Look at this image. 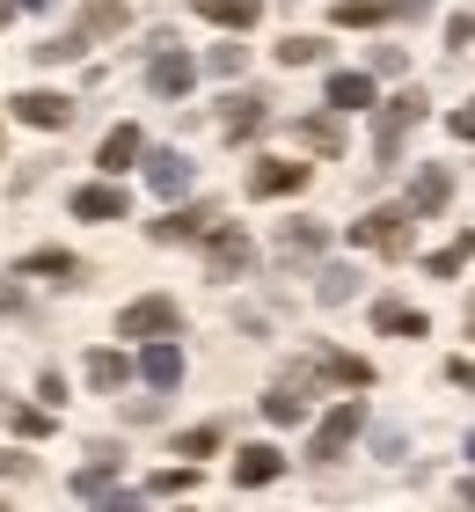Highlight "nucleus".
<instances>
[{
	"label": "nucleus",
	"instance_id": "nucleus-1",
	"mask_svg": "<svg viewBox=\"0 0 475 512\" xmlns=\"http://www.w3.org/2000/svg\"><path fill=\"white\" fill-rule=\"evenodd\" d=\"M351 242L380 249V256H410V205H380V213L351 220Z\"/></svg>",
	"mask_w": 475,
	"mask_h": 512
},
{
	"label": "nucleus",
	"instance_id": "nucleus-2",
	"mask_svg": "<svg viewBox=\"0 0 475 512\" xmlns=\"http://www.w3.org/2000/svg\"><path fill=\"white\" fill-rule=\"evenodd\" d=\"M249 264H256V242H249V227L220 220V227L205 235V271H212V278H242Z\"/></svg>",
	"mask_w": 475,
	"mask_h": 512
},
{
	"label": "nucleus",
	"instance_id": "nucleus-3",
	"mask_svg": "<svg viewBox=\"0 0 475 512\" xmlns=\"http://www.w3.org/2000/svg\"><path fill=\"white\" fill-rule=\"evenodd\" d=\"M424 110H432V103H424L417 88H402L395 103H380V118H373V147H380V161H388L402 139H410V125H424Z\"/></svg>",
	"mask_w": 475,
	"mask_h": 512
},
{
	"label": "nucleus",
	"instance_id": "nucleus-4",
	"mask_svg": "<svg viewBox=\"0 0 475 512\" xmlns=\"http://www.w3.org/2000/svg\"><path fill=\"white\" fill-rule=\"evenodd\" d=\"M117 330L154 344V337H176V330H183V315H176V300H161V293H154V300H132V308L117 315Z\"/></svg>",
	"mask_w": 475,
	"mask_h": 512
},
{
	"label": "nucleus",
	"instance_id": "nucleus-5",
	"mask_svg": "<svg viewBox=\"0 0 475 512\" xmlns=\"http://www.w3.org/2000/svg\"><path fill=\"white\" fill-rule=\"evenodd\" d=\"M190 81H198V66H190V52H176L169 37H161V52H154V66H147V88L161 103H176V96H190Z\"/></svg>",
	"mask_w": 475,
	"mask_h": 512
},
{
	"label": "nucleus",
	"instance_id": "nucleus-6",
	"mask_svg": "<svg viewBox=\"0 0 475 512\" xmlns=\"http://www.w3.org/2000/svg\"><path fill=\"white\" fill-rule=\"evenodd\" d=\"M15 118L59 132V125H74V96H59V88H22V96H15Z\"/></svg>",
	"mask_w": 475,
	"mask_h": 512
},
{
	"label": "nucleus",
	"instance_id": "nucleus-7",
	"mask_svg": "<svg viewBox=\"0 0 475 512\" xmlns=\"http://www.w3.org/2000/svg\"><path fill=\"white\" fill-rule=\"evenodd\" d=\"M359 425H366V403H344V410H329L322 425H315V461H329V454H344L351 439H359Z\"/></svg>",
	"mask_w": 475,
	"mask_h": 512
},
{
	"label": "nucleus",
	"instance_id": "nucleus-8",
	"mask_svg": "<svg viewBox=\"0 0 475 512\" xmlns=\"http://www.w3.org/2000/svg\"><path fill=\"white\" fill-rule=\"evenodd\" d=\"M190 176H198V169H190V154H176V147H154V154H147V183H154V198H183V191H190Z\"/></svg>",
	"mask_w": 475,
	"mask_h": 512
},
{
	"label": "nucleus",
	"instance_id": "nucleus-9",
	"mask_svg": "<svg viewBox=\"0 0 475 512\" xmlns=\"http://www.w3.org/2000/svg\"><path fill=\"white\" fill-rule=\"evenodd\" d=\"M139 381H147L154 395H169V388L183 381V352H176V344H169V337H154V344H147V352H139Z\"/></svg>",
	"mask_w": 475,
	"mask_h": 512
},
{
	"label": "nucleus",
	"instance_id": "nucleus-10",
	"mask_svg": "<svg viewBox=\"0 0 475 512\" xmlns=\"http://www.w3.org/2000/svg\"><path fill=\"white\" fill-rule=\"evenodd\" d=\"M249 191H256V198L307 191V161H256V169H249Z\"/></svg>",
	"mask_w": 475,
	"mask_h": 512
},
{
	"label": "nucleus",
	"instance_id": "nucleus-11",
	"mask_svg": "<svg viewBox=\"0 0 475 512\" xmlns=\"http://www.w3.org/2000/svg\"><path fill=\"white\" fill-rule=\"evenodd\" d=\"M132 205H125V191L117 183H81L74 191V220H125Z\"/></svg>",
	"mask_w": 475,
	"mask_h": 512
},
{
	"label": "nucleus",
	"instance_id": "nucleus-12",
	"mask_svg": "<svg viewBox=\"0 0 475 512\" xmlns=\"http://www.w3.org/2000/svg\"><path fill=\"white\" fill-rule=\"evenodd\" d=\"M212 227H220V213H212V205H183V213L154 220V242H198V235H212Z\"/></svg>",
	"mask_w": 475,
	"mask_h": 512
},
{
	"label": "nucleus",
	"instance_id": "nucleus-13",
	"mask_svg": "<svg viewBox=\"0 0 475 512\" xmlns=\"http://www.w3.org/2000/svg\"><path fill=\"white\" fill-rule=\"evenodd\" d=\"M278 476H285V454H278V447H242V461H234V483H242V491L278 483Z\"/></svg>",
	"mask_w": 475,
	"mask_h": 512
},
{
	"label": "nucleus",
	"instance_id": "nucleus-14",
	"mask_svg": "<svg viewBox=\"0 0 475 512\" xmlns=\"http://www.w3.org/2000/svg\"><path fill=\"white\" fill-rule=\"evenodd\" d=\"M205 22H220V30H256V15H264V0H190Z\"/></svg>",
	"mask_w": 475,
	"mask_h": 512
},
{
	"label": "nucleus",
	"instance_id": "nucleus-15",
	"mask_svg": "<svg viewBox=\"0 0 475 512\" xmlns=\"http://www.w3.org/2000/svg\"><path fill=\"white\" fill-rule=\"evenodd\" d=\"M139 147H147V139H139V125H117V132L103 139V154H95V169H103V176L132 169V161H139Z\"/></svg>",
	"mask_w": 475,
	"mask_h": 512
},
{
	"label": "nucleus",
	"instance_id": "nucleus-16",
	"mask_svg": "<svg viewBox=\"0 0 475 512\" xmlns=\"http://www.w3.org/2000/svg\"><path fill=\"white\" fill-rule=\"evenodd\" d=\"M446 198H454V176H446V169H417V183H410V213H446Z\"/></svg>",
	"mask_w": 475,
	"mask_h": 512
},
{
	"label": "nucleus",
	"instance_id": "nucleus-17",
	"mask_svg": "<svg viewBox=\"0 0 475 512\" xmlns=\"http://www.w3.org/2000/svg\"><path fill=\"white\" fill-rule=\"evenodd\" d=\"M373 322H380V337H424V330H432V322H424L417 308H402V300H380Z\"/></svg>",
	"mask_w": 475,
	"mask_h": 512
},
{
	"label": "nucleus",
	"instance_id": "nucleus-18",
	"mask_svg": "<svg viewBox=\"0 0 475 512\" xmlns=\"http://www.w3.org/2000/svg\"><path fill=\"white\" fill-rule=\"evenodd\" d=\"M264 417H271V425H300V417H307V395H300V381H278V388L264 395Z\"/></svg>",
	"mask_w": 475,
	"mask_h": 512
},
{
	"label": "nucleus",
	"instance_id": "nucleus-19",
	"mask_svg": "<svg viewBox=\"0 0 475 512\" xmlns=\"http://www.w3.org/2000/svg\"><path fill=\"white\" fill-rule=\"evenodd\" d=\"M74 30H81V44H88V37L125 30V0H95V8H81V22H74Z\"/></svg>",
	"mask_w": 475,
	"mask_h": 512
},
{
	"label": "nucleus",
	"instance_id": "nucleus-20",
	"mask_svg": "<svg viewBox=\"0 0 475 512\" xmlns=\"http://www.w3.org/2000/svg\"><path fill=\"white\" fill-rule=\"evenodd\" d=\"M366 103H373L366 74H329V110H366Z\"/></svg>",
	"mask_w": 475,
	"mask_h": 512
},
{
	"label": "nucleus",
	"instance_id": "nucleus-21",
	"mask_svg": "<svg viewBox=\"0 0 475 512\" xmlns=\"http://www.w3.org/2000/svg\"><path fill=\"white\" fill-rule=\"evenodd\" d=\"M380 15H388V0H337V8H329V22H337V30H373Z\"/></svg>",
	"mask_w": 475,
	"mask_h": 512
},
{
	"label": "nucleus",
	"instance_id": "nucleus-22",
	"mask_svg": "<svg viewBox=\"0 0 475 512\" xmlns=\"http://www.w3.org/2000/svg\"><path fill=\"white\" fill-rule=\"evenodd\" d=\"M300 139L322 147V154H344V118H337V110H329V118H300Z\"/></svg>",
	"mask_w": 475,
	"mask_h": 512
},
{
	"label": "nucleus",
	"instance_id": "nucleus-23",
	"mask_svg": "<svg viewBox=\"0 0 475 512\" xmlns=\"http://www.w3.org/2000/svg\"><path fill=\"white\" fill-rule=\"evenodd\" d=\"M22 271H30V278H88L66 249H37V256H22Z\"/></svg>",
	"mask_w": 475,
	"mask_h": 512
},
{
	"label": "nucleus",
	"instance_id": "nucleus-24",
	"mask_svg": "<svg viewBox=\"0 0 475 512\" xmlns=\"http://www.w3.org/2000/svg\"><path fill=\"white\" fill-rule=\"evenodd\" d=\"M315 366H322L329 381H344V388H366V381H373V366H366V359H351V352H322Z\"/></svg>",
	"mask_w": 475,
	"mask_h": 512
},
{
	"label": "nucleus",
	"instance_id": "nucleus-25",
	"mask_svg": "<svg viewBox=\"0 0 475 512\" xmlns=\"http://www.w3.org/2000/svg\"><path fill=\"white\" fill-rule=\"evenodd\" d=\"M256 125H264V96H234L227 103V139H249Z\"/></svg>",
	"mask_w": 475,
	"mask_h": 512
},
{
	"label": "nucleus",
	"instance_id": "nucleus-26",
	"mask_svg": "<svg viewBox=\"0 0 475 512\" xmlns=\"http://www.w3.org/2000/svg\"><path fill=\"white\" fill-rule=\"evenodd\" d=\"M110 476H117V447H95V461H88V469L74 476V491H81V498H95Z\"/></svg>",
	"mask_w": 475,
	"mask_h": 512
},
{
	"label": "nucleus",
	"instance_id": "nucleus-27",
	"mask_svg": "<svg viewBox=\"0 0 475 512\" xmlns=\"http://www.w3.org/2000/svg\"><path fill=\"white\" fill-rule=\"evenodd\" d=\"M132 366L117 359V352H88V388H125Z\"/></svg>",
	"mask_w": 475,
	"mask_h": 512
},
{
	"label": "nucleus",
	"instance_id": "nucleus-28",
	"mask_svg": "<svg viewBox=\"0 0 475 512\" xmlns=\"http://www.w3.org/2000/svg\"><path fill=\"white\" fill-rule=\"evenodd\" d=\"M468 256H475V235H461V242H446V249H432V264H424V271H432V278H454V271L468 264Z\"/></svg>",
	"mask_w": 475,
	"mask_h": 512
},
{
	"label": "nucleus",
	"instance_id": "nucleus-29",
	"mask_svg": "<svg viewBox=\"0 0 475 512\" xmlns=\"http://www.w3.org/2000/svg\"><path fill=\"white\" fill-rule=\"evenodd\" d=\"M351 293H359V271H351V264H329V271H322V300H329V308H344Z\"/></svg>",
	"mask_w": 475,
	"mask_h": 512
},
{
	"label": "nucleus",
	"instance_id": "nucleus-30",
	"mask_svg": "<svg viewBox=\"0 0 475 512\" xmlns=\"http://www.w3.org/2000/svg\"><path fill=\"white\" fill-rule=\"evenodd\" d=\"M278 249H285V256H315V249H322V227H315V220H293V227L278 235Z\"/></svg>",
	"mask_w": 475,
	"mask_h": 512
},
{
	"label": "nucleus",
	"instance_id": "nucleus-31",
	"mask_svg": "<svg viewBox=\"0 0 475 512\" xmlns=\"http://www.w3.org/2000/svg\"><path fill=\"white\" fill-rule=\"evenodd\" d=\"M278 59H285V66H315V59H322V37H285Z\"/></svg>",
	"mask_w": 475,
	"mask_h": 512
},
{
	"label": "nucleus",
	"instance_id": "nucleus-32",
	"mask_svg": "<svg viewBox=\"0 0 475 512\" xmlns=\"http://www.w3.org/2000/svg\"><path fill=\"white\" fill-rule=\"evenodd\" d=\"M8 425H15L22 439H44V432H52V410H15V403H8Z\"/></svg>",
	"mask_w": 475,
	"mask_h": 512
},
{
	"label": "nucleus",
	"instance_id": "nucleus-33",
	"mask_svg": "<svg viewBox=\"0 0 475 512\" xmlns=\"http://www.w3.org/2000/svg\"><path fill=\"white\" fill-rule=\"evenodd\" d=\"M212 447H220V425H198V432H183V439H176V454H190V461L212 454Z\"/></svg>",
	"mask_w": 475,
	"mask_h": 512
},
{
	"label": "nucleus",
	"instance_id": "nucleus-34",
	"mask_svg": "<svg viewBox=\"0 0 475 512\" xmlns=\"http://www.w3.org/2000/svg\"><path fill=\"white\" fill-rule=\"evenodd\" d=\"M190 483H198V469H161V476H154V491H161V498H176V491H190Z\"/></svg>",
	"mask_w": 475,
	"mask_h": 512
},
{
	"label": "nucleus",
	"instance_id": "nucleus-35",
	"mask_svg": "<svg viewBox=\"0 0 475 512\" xmlns=\"http://www.w3.org/2000/svg\"><path fill=\"white\" fill-rule=\"evenodd\" d=\"M242 66H249L242 44H220V52H212V74H242Z\"/></svg>",
	"mask_w": 475,
	"mask_h": 512
},
{
	"label": "nucleus",
	"instance_id": "nucleus-36",
	"mask_svg": "<svg viewBox=\"0 0 475 512\" xmlns=\"http://www.w3.org/2000/svg\"><path fill=\"white\" fill-rule=\"evenodd\" d=\"M95 512H139V498H132V491H110V483H103V491H95Z\"/></svg>",
	"mask_w": 475,
	"mask_h": 512
},
{
	"label": "nucleus",
	"instance_id": "nucleus-37",
	"mask_svg": "<svg viewBox=\"0 0 475 512\" xmlns=\"http://www.w3.org/2000/svg\"><path fill=\"white\" fill-rule=\"evenodd\" d=\"M446 132H454V139H475V96L454 110V118H446Z\"/></svg>",
	"mask_w": 475,
	"mask_h": 512
},
{
	"label": "nucleus",
	"instance_id": "nucleus-38",
	"mask_svg": "<svg viewBox=\"0 0 475 512\" xmlns=\"http://www.w3.org/2000/svg\"><path fill=\"white\" fill-rule=\"evenodd\" d=\"M446 381H454V388H475V359H454V366H446Z\"/></svg>",
	"mask_w": 475,
	"mask_h": 512
},
{
	"label": "nucleus",
	"instance_id": "nucleus-39",
	"mask_svg": "<svg viewBox=\"0 0 475 512\" xmlns=\"http://www.w3.org/2000/svg\"><path fill=\"white\" fill-rule=\"evenodd\" d=\"M30 469H37L30 454H0V476H30Z\"/></svg>",
	"mask_w": 475,
	"mask_h": 512
},
{
	"label": "nucleus",
	"instance_id": "nucleus-40",
	"mask_svg": "<svg viewBox=\"0 0 475 512\" xmlns=\"http://www.w3.org/2000/svg\"><path fill=\"white\" fill-rule=\"evenodd\" d=\"M461 505H468V512H475V483H461Z\"/></svg>",
	"mask_w": 475,
	"mask_h": 512
},
{
	"label": "nucleus",
	"instance_id": "nucleus-41",
	"mask_svg": "<svg viewBox=\"0 0 475 512\" xmlns=\"http://www.w3.org/2000/svg\"><path fill=\"white\" fill-rule=\"evenodd\" d=\"M22 8H52V0H22Z\"/></svg>",
	"mask_w": 475,
	"mask_h": 512
},
{
	"label": "nucleus",
	"instance_id": "nucleus-42",
	"mask_svg": "<svg viewBox=\"0 0 475 512\" xmlns=\"http://www.w3.org/2000/svg\"><path fill=\"white\" fill-rule=\"evenodd\" d=\"M468 461H475V432H468Z\"/></svg>",
	"mask_w": 475,
	"mask_h": 512
},
{
	"label": "nucleus",
	"instance_id": "nucleus-43",
	"mask_svg": "<svg viewBox=\"0 0 475 512\" xmlns=\"http://www.w3.org/2000/svg\"><path fill=\"white\" fill-rule=\"evenodd\" d=\"M468 330H475V308H468Z\"/></svg>",
	"mask_w": 475,
	"mask_h": 512
},
{
	"label": "nucleus",
	"instance_id": "nucleus-44",
	"mask_svg": "<svg viewBox=\"0 0 475 512\" xmlns=\"http://www.w3.org/2000/svg\"><path fill=\"white\" fill-rule=\"evenodd\" d=\"M0 22H8V8H0Z\"/></svg>",
	"mask_w": 475,
	"mask_h": 512
},
{
	"label": "nucleus",
	"instance_id": "nucleus-45",
	"mask_svg": "<svg viewBox=\"0 0 475 512\" xmlns=\"http://www.w3.org/2000/svg\"><path fill=\"white\" fill-rule=\"evenodd\" d=\"M0 512H8V505H0Z\"/></svg>",
	"mask_w": 475,
	"mask_h": 512
}]
</instances>
